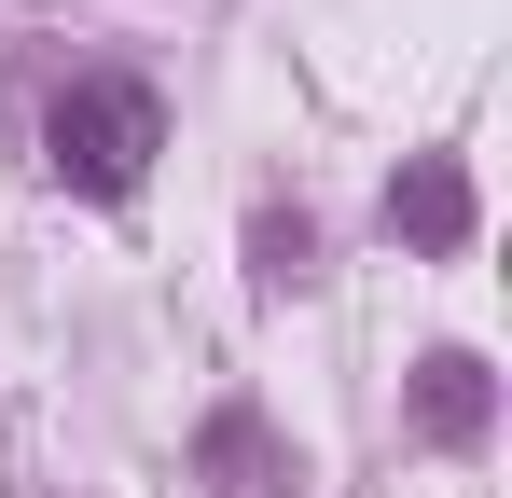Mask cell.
<instances>
[{"label":"cell","instance_id":"6da1fadb","mask_svg":"<svg viewBox=\"0 0 512 498\" xmlns=\"http://www.w3.org/2000/svg\"><path fill=\"white\" fill-rule=\"evenodd\" d=\"M153 153H167L153 83L84 70V83H56V97H42V166H56L70 194H139V180H153Z\"/></svg>","mask_w":512,"mask_h":498},{"label":"cell","instance_id":"7a4b0ae2","mask_svg":"<svg viewBox=\"0 0 512 498\" xmlns=\"http://www.w3.org/2000/svg\"><path fill=\"white\" fill-rule=\"evenodd\" d=\"M388 236L429 249V263H443V249H471V166H457V153H416L402 180H388Z\"/></svg>","mask_w":512,"mask_h":498},{"label":"cell","instance_id":"3957f363","mask_svg":"<svg viewBox=\"0 0 512 498\" xmlns=\"http://www.w3.org/2000/svg\"><path fill=\"white\" fill-rule=\"evenodd\" d=\"M485 415H499L485 360H471V346H429V360H416V429H429V443H485Z\"/></svg>","mask_w":512,"mask_h":498},{"label":"cell","instance_id":"277c9868","mask_svg":"<svg viewBox=\"0 0 512 498\" xmlns=\"http://www.w3.org/2000/svg\"><path fill=\"white\" fill-rule=\"evenodd\" d=\"M208 485H222V498H277V485H291V457H277L263 415H208Z\"/></svg>","mask_w":512,"mask_h":498},{"label":"cell","instance_id":"5b68a950","mask_svg":"<svg viewBox=\"0 0 512 498\" xmlns=\"http://www.w3.org/2000/svg\"><path fill=\"white\" fill-rule=\"evenodd\" d=\"M250 263H263V291H305V277H319V236H305V208H263V222H250Z\"/></svg>","mask_w":512,"mask_h":498}]
</instances>
